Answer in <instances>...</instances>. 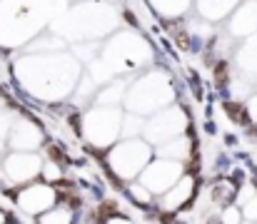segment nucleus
<instances>
[{
  "mask_svg": "<svg viewBox=\"0 0 257 224\" xmlns=\"http://www.w3.org/2000/svg\"><path fill=\"white\" fill-rule=\"evenodd\" d=\"M172 100V90H170V82L163 80V77H155L153 75V87H148L145 80H138L127 92H125V102L127 107L145 117L148 112H158L160 107H165L168 102Z\"/></svg>",
  "mask_w": 257,
  "mask_h": 224,
  "instance_id": "nucleus-3",
  "label": "nucleus"
},
{
  "mask_svg": "<svg viewBox=\"0 0 257 224\" xmlns=\"http://www.w3.org/2000/svg\"><path fill=\"white\" fill-rule=\"evenodd\" d=\"M122 112L117 105H95L80 117V135H85L90 147L107 149L120 137Z\"/></svg>",
  "mask_w": 257,
  "mask_h": 224,
  "instance_id": "nucleus-1",
  "label": "nucleus"
},
{
  "mask_svg": "<svg viewBox=\"0 0 257 224\" xmlns=\"http://www.w3.org/2000/svg\"><path fill=\"white\" fill-rule=\"evenodd\" d=\"M105 224H133V222H130V219H125L120 212H115L112 217H107V219H105Z\"/></svg>",
  "mask_w": 257,
  "mask_h": 224,
  "instance_id": "nucleus-12",
  "label": "nucleus"
},
{
  "mask_svg": "<svg viewBox=\"0 0 257 224\" xmlns=\"http://www.w3.org/2000/svg\"><path fill=\"white\" fill-rule=\"evenodd\" d=\"M38 224H75V209L68 202H55L50 209L38 214Z\"/></svg>",
  "mask_w": 257,
  "mask_h": 224,
  "instance_id": "nucleus-10",
  "label": "nucleus"
},
{
  "mask_svg": "<svg viewBox=\"0 0 257 224\" xmlns=\"http://www.w3.org/2000/svg\"><path fill=\"white\" fill-rule=\"evenodd\" d=\"M185 174V164L177 159H168V157H155L150 159L143 172L138 174L140 184H145L150 189V194H163L165 189H170L172 184Z\"/></svg>",
  "mask_w": 257,
  "mask_h": 224,
  "instance_id": "nucleus-5",
  "label": "nucleus"
},
{
  "mask_svg": "<svg viewBox=\"0 0 257 224\" xmlns=\"http://www.w3.org/2000/svg\"><path fill=\"white\" fill-rule=\"evenodd\" d=\"M127 192H130V199H133L135 204H140V207H150V204L155 202V194H150V189H148L145 184H140V182H133V184L127 187Z\"/></svg>",
  "mask_w": 257,
  "mask_h": 224,
  "instance_id": "nucleus-11",
  "label": "nucleus"
},
{
  "mask_svg": "<svg viewBox=\"0 0 257 224\" xmlns=\"http://www.w3.org/2000/svg\"><path fill=\"white\" fill-rule=\"evenodd\" d=\"M40 167H43V157L30 154V152H15L5 159V174L15 184H28V182L38 179Z\"/></svg>",
  "mask_w": 257,
  "mask_h": 224,
  "instance_id": "nucleus-7",
  "label": "nucleus"
},
{
  "mask_svg": "<svg viewBox=\"0 0 257 224\" xmlns=\"http://www.w3.org/2000/svg\"><path fill=\"white\" fill-rule=\"evenodd\" d=\"M8 135H10V145L15 149H23V152H30V149L40 147L43 145V130L35 125V122H30V120H20L18 125H13L10 130H8Z\"/></svg>",
  "mask_w": 257,
  "mask_h": 224,
  "instance_id": "nucleus-9",
  "label": "nucleus"
},
{
  "mask_svg": "<svg viewBox=\"0 0 257 224\" xmlns=\"http://www.w3.org/2000/svg\"><path fill=\"white\" fill-rule=\"evenodd\" d=\"M58 189L50 182H28L23 184V189L15 194V202L23 212H28L30 217L43 214L45 209H50L58 202Z\"/></svg>",
  "mask_w": 257,
  "mask_h": 224,
  "instance_id": "nucleus-6",
  "label": "nucleus"
},
{
  "mask_svg": "<svg viewBox=\"0 0 257 224\" xmlns=\"http://www.w3.org/2000/svg\"><path fill=\"white\" fill-rule=\"evenodd\" d=\"M153 145L145 142L143 137H122V142L105 149V162L110 172L120 179H135L143 167L150 162Z\"/></svg>",
  "mask_w": 257,
  "mask_h": 224,
  "instance_id": "nucleus-2",
  "label": "nucleus"
},
{
  "mask_svg": "<svg viewBox=\"0 0 257 224\" xmlns=\"http://www.w3.org/2000/svg\"><path fill=\"white\" fill-rule=\"evenodd\" d=\"M190 120L185 115V110L180 107H168L163 112H155L150 120H145L143 125V140L150 142V145H160L170 137H177V135H185Z\"/></svg>",
  "mask_w": 257,
  "mask_h": 224,
  "instance_id": "nucleus-4",
  "label": "nucleus"
},
{
  "mask_svg": "<svg viewBox=\"0 0 257 224\" xmlns=\"http://www.w3.org/2000/svg\"><path fill=\"white\" fill-rule=\"evenodd\" d=\"M192 192H195V177L192 174H182L170 189H165L160 194V209H163V214H175L182 207H187L192 202Z\"/></svg>",
  "mask_w": 257,
  "mask_h": 224,
  "instance_id": "nucleus-8",
  "label": "nucleus"
}]
</instances>
